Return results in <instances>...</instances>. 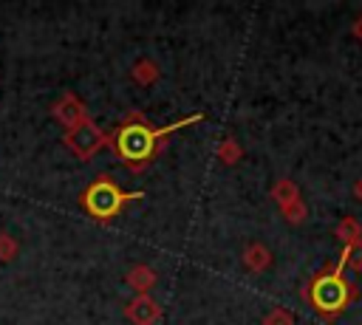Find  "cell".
<instances>
[{
	"mask_svg": "<svg viewBox=\"0 0 362 325\" xmlns=\"http://www.w3.org/2000/svg\"><path fill=\"white\" fill-rule=\"evenodd\" d=\"M127 198H136V195H124V192H119V187L110 181V178H99V181H93L90 187H88V192H85V209L90 212V215H96V218H110L113 212H119V206L127 201Z\"/></svg>",
	"mask_w": 362,
	"mask_h": 325,
	"instance_id": "1",
	"label": "cell"
},
{
	"mask_svg": "<svg viewBox=\"0 0 362 325\" xmlns=\"http://www.w3.org/2000/svg\"><path fill=\"white\" fill-rule=\"evenodd\" d=\"M153 141H156V133L147 130L144 124H127L116 136V147H119V153H122L124 161H141V158H147L150 150H153Z\"/></svg>",
	"mask_w": 362,
	"mask_h": 325,
	"instance_id": "2",
	"label": "cell"
},
{
	"mask_svg": "<svg viewBox=\"0 0 362 325\" xmlns=\"http://www.w3.org/2000/svg\"><path fill=\"white\" fill-rule=\"evenodd\" d=\"M102 141H105V136H102L93 124H79V127L68 136L71 150H74V153H79V155H90Z\"/></svg>",
	"mask_w": 362,
	"mask_h": 325,
	"instance_id": "3",
	"label": "cell"
},
{
	"mask_svg": "<svg viewBox=\"0 0 362 325\" xmlns=\"http://www.w3.org/2000/svg\"><path fill=\"white\" fill-rule=\"evenodd\" d=\"M54 116L74 127V124H79V119H82V105H76L74 96H65L59 105H54Z\"/></svg>",
	"mask_w": 362,
	"mask_h": 325,
	"instance_id": "4",
	"label": "cell"
},
{
	"mask_svg": "<svg viewBox=\"0 0 362 325\" xmlns=\"http://www.w3.org/2000/svg\"><path fill=\"white\" fill-rule=\"evenodd\" d=\"M17 254V240L0 232V260H11Z\"/></svg>",
	"mask_w": 362,
	"mask_h": 325,
	"instance_id": "5",
	"label": "cell"
}]
</instances>
